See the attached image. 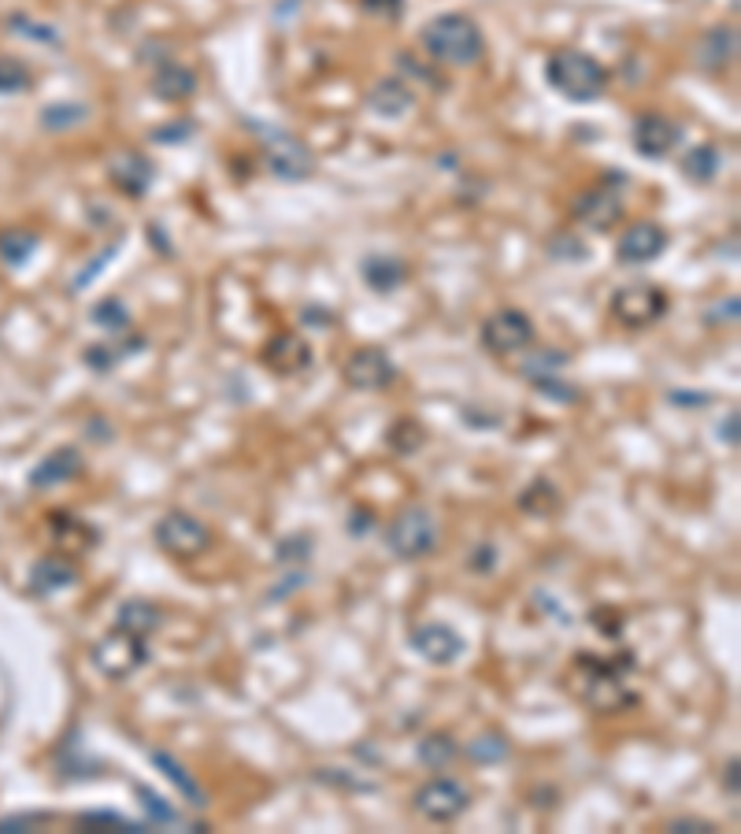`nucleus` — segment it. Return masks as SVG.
<instances>
[{
    "label": "nucleus",
    "instance_id": "1",
    "mask_svg": "<svg viewBox=\"0 0 741 834\" xmlns=\"http://www.w3.org/2000/svg\"><path fill=\"white\" fill-rule=\"evenodd\" d=\"M635 660L630 657H597V653H579L575 660V675H579V693L582 701L597 712H616L630 709L638 701V693L627 686V671Z\"/></svg>",
    "mask_w": 741,
    "mask_h": 834
},
{
    "label": "nucleus",
    "instance_id": "2",
    "mask_svg": "<svg viewBox=\"0 0 741 834\" xmlns=\"http://www.w3.org/2000/svg\"><path fill=\"white\" fill-rule=\"evenodd\" d=\"M423 49L430 52V60L445 63V68H475L486 52V38L478 30L475 19H467L460 12H445L434 16L427 27H423Z\"/></svg>",
    "mask_w": 741,
    "mask_h": 834
},
{
    "label": "nucleus",
    "instance_id": "3",
    "mask_svg": "<svg viewBox=\"0 0 741 834\" xmlns=\"http://www.w3.org/2000/svg\"><path fill=\"white\" fill-rule=\"evenodd\" d=\"M545 82L575 104H590L608 90L605 68L590 57V52H579V49L552 52L549 63H545Z\"/></svg>",
    "mask_w": 741,
    "mask_h": 834
},
{
    "label": "nucleus",
    "instance_id": "4",
    "mask_svg": "<svg viewBox=\"0 0 741 834\" xmlns=\"http://www.w3.org/2000/svg\"><path fill=\"white\" fill-rule=\"evenodd\" d=\"M386 546L397 560H423L438 549V523L427 508L412 505L397 512L386 527Z\"/></svg>",
    "mask_w": 741,
    "mask_h": 834
},
{
    "label": "nucleus",
    "instance_id": "5",
    "mask_svg": "<svg viewBox=\"0 0 741 834\" xmlns=\"http://www.w3.org/2000/svg\"><path fill=\"white\" fill-rule=\"evenodd\" d=\"M93 664L104 671L112 682H123L130 679L134 671H141L149 664V638H141L134 631H126V627H112L101 642L93 649Z\"/></svg>",
    "mask_w": 741,
    "mask_h": 834
},
{
    "label": "nucleus",
    "instance_id": "6",
    "mask_svg": "<svg viewBox=\"0 0 741 834\" xmlns=\"http://www.w3.org/2000/svg\"><path fill=\"white\" fill-rule=\"evenodd\" d=\"M152 535H156V546L174 560H197L212 546V530L204 527L197 516L179 512V508L163 512L156 519V527H152Z\"/></svg>",
    "mask_w": 741,
    "mask_h": 834
},
{
    "label": "nucleus",
    "instance_id": "7",
    "mask_svg": "<svg viewBox=\"0 0 741 834\" xmlns=\"http://www.w3.org/2000/svg\"><path fill=\"white\" fill-rule=\"evenodd\" d=\"M612 319L619 327L627 330H641V327H652L657 319L668 316V289L657 286V283H630V286H619L612 305Z\"/></svg>",
    "mask_w": 741,
    "mask_h": 834
},
{
    "label": "nucleus",
    "instance_id": "8",
    "mask_svg": "<svg viewBox=\"0 0 741 834\" xmlns=\"http://www.w3.org/2000/svg\"><path fill=\"white\" fill-rule=\"evenodd\" d=\"M483 345L494 356L527 353L534 345V323L527 312L519 308H500L483 323Z\"/></svg>",
    "mask_w": 741,
    "mask_h": 834
},
{
    "label": "nucleus",
    "instance_id": "9",
    "mask_svg": "<svg viewBox=\"0 0 741 834\" xmlns=\"http://www.w3.org/2000/svg\"><path fill=\"white\" fill-rule=\"evenodd\" d=\"M471 808V794L456 779H430L416 790V812L430 823H453Z\"/></svg>",
    "mask_w": 741,
    "mask_h": 834
},
{
    "label": "nucleus",
    "instance_id": "10",
    "mask_svg": "<svg viewBox=\"0 0 741 834\" xmlns=\"http://www.w3.org/2000/svg\"><path fill=\"white\" fill-rule=\"evenodd\" d=\"M630 138H635L638 156H646V160H668L674 149H679V142H682V126L674 123L671 115L646 112V115L635 119V130H630Z\"/></svg>",
    "mask_w": 741,
    "mask_h": 834
},
{
    "label": "nucleus",
    "instance_id": "11",
    "mask_svg": "<svg viewBox=\"0 0 741 834\" xmlns=\"http://www.w3.org/2000/svg\"><path fill=\"white\" fill-rule=\"evenodd\" d=\"M412 649H416V653L427 660V664L449 668V664H456V660L467 653V642L453 631L449 623L430 620V623H423V627H416V631H412Z\"/></svg>",
    "mask_w": 741,
    "mask_h": 834
},
{
    "label": "nucleus",
    "instance_id": "12",
    "mask_svg": "<svg viewBox=\"0 0 741 834\" xmlns=\"http://www.w3.org/2000/svg\"><path fill=\"white\" fill-rule=\"evenodd\" d=\"M345 383L353 389H389L397 378V367L394 360L386 356V349H375V345H367V349H356L353 356L345 360L342 367Z\"/></svg>",
    "mask_w": 741,
    "mask_h": 834
},
{
    "label": "nucleus",
    "instance_id": "13",
    "mask_svg": "<svg viewBox=\"0 0 741 834\" xmlns=\"http://www.w3.org/2000/svg\"><path fill=\"white\" fill-rule=\"evenodd\" d=\"M108 179H112V186L119 193H126V197H145L152 190V182H156V164H152L145 153L123 149V153H115L108 160Z\"/></svg>",
    "mask_w": 741,
    "mask_h": 834
},
{
    "label": "nucleus",
    "instance_id": "14",
    "mask_svg": "<svg viewBox=\"0 0 741 834\" xmlns=\"http://www.w3.org/2000/svg\"><path fill=\"white\" fill-rule=\"evenodd\" d=\"M571 220L586 226V231H612V226L623 220V201L608 186L586 190L571 204Z\"/></svg>",
    "mask_w": 741,
    "mask_h": 834
},
{
    "label": "nucleus",
    "instance_id": "15",
    "mask_svg": "<svg viewBox=\"0 0 741 834\" xmlns=\"http://www.w3.org/2000/svg\"><path fill=\"white\" fill-rule=\"evenodd\" d=\"M663 248H668V231H663L660 223H635V226H627L623 237H619L616 260L627 267H641V264H652L657 256H663Z\"/></svg>",
    "mask_w": 741,
    "mask_h": 834
},
{
    "label": "nucleus",
    "instance_id": "16",
    "mask_svg": "<svg viewBox=\"0 0 741 834\" xmlns=\"http://www.w3.org/2000/svg\"><path fill=\"white\" fill-rule=\"evenodd\" d=\"M312 345L301 338V334H293V330H282V334H275L267 345H264V353H260V360L267 364V372H275V375H282V378H290V375H301V372H308L312 367Z\"/></svg>",
    "mask_w": 741,
    "mask_h": 834
},
{
    "label": "nucleus",
    "instance_id": "17",
    "mask_svg": "<svg viewBox=\"0 0 741 834\" xmlns=\"http://www.w3.org/2000/svg\"><path fill=\"white\" fill-rule=\"evenodd\" d=\"M267 167H271V175L282 179V182H304L312 175L315 160H312L308 149L297 142V138L282 134L267 145Z\"/></svg>",
    "mask_w": 741,
    "mask_h": 834
},
{
    "label": "nucleus",
    "instance_id": "18",
    "mask_svg": "<svg viewBox=\"0 0 741 834\" xmlns=\"http://www.w3.org/2000/svg\"><path fill=\"white\" fill-rule=\"evenodd\" d=\"M79 475H82V452L74 446H60L30 471V486H34V490H52V486L79 479Z\"/></svg>",
    "mask_w": 741,
    "mask_h": 834
},
{
    "label": "nucleus",
    "instance_id": "19",
    "mask_svg": "<svg viewBox=\"0 0 741 834\" xmlns=\"http://www.w3.org/2000/svg\"><path fill=\"white\" fill-rule=\"evenodd\" d=\"M197 85H201L197 74L185 68V63H174V60L160 63L156 74H152V96L163 104H185L193 93H197Z\"/></svg>",
    "mask_w": 741,
    "mask_h": 834
},
{
    "label": "nucleus",
    "instance_id": "20",
    "mask_svg": "<svg viewBox=\"0 0 741 834\" xmlns=\"http://www.w3.org/2000/svg\"><path fill=\"white\" fill-rule=\"evenodd\" d=\"M367 104L375 115L383 119H400L408 115L412 108H416V93H412V85L405 79H383L375 82V90L367 93Z\"/></svg>",
    "mask_w": 741,
    "mask_h": 834
},
{
    "label": "nucleus",
    "instance_id": "21",
    "mask_svg": "<svg viewBox=\"0 0 741 834\" xmlns=\"http://www.w3.org/2000/svg\"><path fill=\"white\" fill-rule=\"evenodd\" d=\"M738 57V30L734 27H712L697 45V63L704 71H723Z\"/></svg>",
    "mask_w": 741,
    "mask_h": 834
},
{
    "label": "nucleus",
    "instance_id": "22",
    "mask_svg": "<svg viewBox=\"0 0 741 834\" xmlns=\"http://www.w3.org/2000/svg\"><path fill=\"white\" fill-rule=\"evenodd\" d=\"M79 582V568L71 565V560L63 557H45L38 560L34 571H30V590L38 593V598H49V593H60Z\"/></svg>",
    "mask_w": 741,
    "mask_h": 834
},
{
    "label": "nucleus",
    "instance_id": "23",
    "mask_svg": "<svg viewBox=\"0 0 741 834\" xmlns=\"http://www.w3.org/2000/svg\"><path fill=\"white\" fill-rule=\"evenodd\" d=\"M97 530L90 523H82L79 516H52V541L71 552V557H82V552H90L97 546Z\"/></svg>",
    "mask_w": 741,
    "mask_h": 834
},
{
    "label": "nucleus",
    "instance_id": "24",
    "mask_svg": "<svg viewBox=\"0 0 741 834\" xmlns=\"http://www.w3.org/2000/svg\"><path fill=\"white\" fill-rule=\"evenodd\" d=\"M359 275H364V283L375 289V294H394L397 286H405L408 267L394 256H367Z\"/></svg>",
    "mask_w": 741,
    "mask_h": 834
},
{
    "label": "nucleus",
    "instance_id": "25",
    "mask_svg": "<svg viewBox=\"0 0 741 834\" xmlns=\"http://www.w3.org/2000/svg\"><path fill=\"white\" fill-rule=\"evenodd\" d=\"M115 623H119V627H126V631L141 634V638H149V634H156V631H160L163 612H160L152 601H123V604H119Z\"/></svg>",
    "mask_w": 741,
    "mask_h": 834
},
{
    "label": "nucleus",
    "instance_id": "26",
    "mask_svg": "<svg viewBox=\"0 0 741 834\" xmlns=\"http://www.w3.org/2000/svg\"><path fill=\"white\" fill-rule=\"evenodd\" d=\"M560 490L549 482V479H534L527 490L519 494V508L527 516H538V519H549V516H556L560 512Z\"/></svg>",
    "mask_w": 741,
    "mask_h": 834
},
{
    "label": "nucleus",
    "instance_id": "27",
    "mask_svg": "<svg viewBox=\"0 0 741 834\" xmlns=\"http://www.w3.org/2000/svg\"><path fill=\"white\" fill-rule=\"evenodd\" d=\"M152 764H156L160 772L168 775L174 786H179V794H182L185 801H190V805H197V808H201L204 801H209V797H204V790L197 786V779H193L190 772H185V767H182L179 761H174L171 753H152Z\"/></svg>",
    "mask_w": 741,
    "mask_h": 834
},
{
    "label": "nucleus",
    "instance_id": "28",
    "mask_svg": "<svg viewBox=\"0 0 741 834\" xmlns=\"http://www.w3.org/2000/svg\"><path fill=\"white\" fill-rule=\"evenodd\" d=\"M719 164H723V156H719L715 145H697L682 160V175L690 182H701V186H708V182L719 175Z\"/></svg>",
    "mask_w": 741,
    "mask_h": 834
},
{
    "label": "nucleus",
    "instance_id": "29",
    "mask_svg": "<svg viewBox=\"0 0 741 834\" xmlns=\"http://www.w3.org/2000/svg\"><path fill=\"white\" fill-rule=\"evenodd\" d=\"M386 446L397 452V457H416V452L427 446V430L416 419H397L394 427L386 430Z\"/></svg>",
    "mask_w": 741,
    "mask_h": 834
},
{
    "label": "nucleus",
    "instance_id": "30",
    "mask_svg": "<svg viewBox=\"0 0 741 834\" xmlns=\"http://www.w3.org/2000/svg\"><path fill=\"white\" fill-rule=\"evenodd\" d=\"M90 316H93L97 327L108 330V334H126V330H130V308H126L119 297H104V301H97Z\"/></svg>",
    "mask_w": 741,
    "mask_h": 834
},
{
    "label": "nucleus",
    "instance_id": "31",
    "mask_svg": "<svg viewBox=\"0 0 741 834\" xmlns=\"http://www.w3.org/2000/svg\"><path fill=\"white\" fill-rule=\"evenodd\" d=\"M38 248V237L27 234V231H8L0 234V260H4L8 267H23L30 256H34Z\"/></svg>",
    "mask_w": 741,
    "mask_h": 834
},
{
    "label": "nucleus",
    "instance_id": "32",
    "mask_svg": "<svg viewBox=\"0 0 741 834\" xmlns=\"http://www.w3.org/2000/svg\"><path fill=\"white\" fill-rule=\"evenodd\" d=\"M456 753L460 750H456L453 734H445V731H434L419 742V764H427V767H445Z\"/></svg>",
    "mask_w": 741,
    "mask_h": 834
},
{
    "label": "nucleus",
    "instance_id": "33",
    "mask_svg": "<svg viewBox=\"0 0 741 834\" xmlns=\"http://www.w3.org/2000/svg\"><path fill=\"white\" fill-rule=\"evenodd\" d=\"M134 797H141V808H145V823L149 827H171V823H179V812H174L168 801H163L156 790H149V786H134Z\"/></svg>",
    "mask_w": 741,
    "mask_h": 834
},
{
    "label": "nucleus",
    "instance_id": "34",
    "mask_svg": "<svg viewBox=\"0 0 741 834\" xmlns=\"http://www.w3.org/2000/svg\"><path fill=\"white\" fill-rule=\"evenodd\" d=\"M85 115H90V108L85 104H49V108H41V126L71 130V126L85 123Z\"/></svg>",
    "mask_w": 741,
    "mask_h": 834
},
{
    "label": "nucleus",
    "instance_id": "35",
    "mask_svg": "<svg viewBox=\"0 0 741 834\" xmlns=\"http://www.w3.org/2000/svg\"><path fill=\"white\" fill-rule=\"evenodd\" d=\"M511 745L505 742V734H478L475 742H467V756L478 764H500L508 756Z\"/></svg>",
    "mask_w": 741,
    "mask_h": 834
},
{
    "label": "nucleus",
    "instance_id": "36",
    "mask_svg": "<svg viewBox=\"0 0 741 834\" xmlns=\"http://www.w3.org/2000/svg\"><path fill=\"white\" fill-rule=\"evenodd\" d=\"M82 831H149V823H134L119 812H82L79 816Z\"/></svg>",
    "mask_w": 741,
    "mask_h": 834
},
{
    "label": "nucleus",
    "instance_id": "37",
    "mask_svg": "<svg viewBox=\"0 0 741 834\" xmlns=\"http://www.w3.org/2000/svg\"><path fill=\"white\" fill-rule=\"evenodd\" d=\"M30 68L23 60L0 57V93H27L30 90Z\"/></svg>",
    "mask_w": 741,
    "mask_h": 834
},
{
    "label": "nucleus",
    "instance_id": "38",
    "mask_svg": "<svg viewBox=\"0 0 741 834\" xmlns=\"http://www.w3.org/2000/svg\"><path fill=\"white\" fill-rule=\"evenodd\" d=\"M312 549H315V541L308 538V535H286L278 541V565L282 568H293V565H304V560L312 557Z\"/></svg>",
    "mask_w": 741,
    "mask_h": 834
},
{
    "label": "nucleus",
    "instance_id": "39",
    "mask_svg": "<svg viewBox=\"0 0 741 834\" xmlns=\"http://www.w3.org/2000/svg\"><path fill=\"white\" fill-rule=\"evenodd\" d=\"M564 364H568V356H564V353H556V349H545V353H534V356H527V360H522V372L534 375V378H541V375L560 372Z\"/></svg>",
    "mask_w": 741,
    "mask_h": 834
},
{
    "label": "nucleus",
    "instance_id": "40",
    "mask_svg": "<svg viewBox=\"0 0 741 834\" xmlns=\"http://www.w3.org/2000/svg\"><path fill=\"white\" fill-rule=\"evenodd\" d=\"M545 248H549L552 260H586V256H590V248H586L579 237H571V234H556Z\"/></svg>",
    "mask_w": 741,
    "mask_h": 834
},
{
    "label": "nucleus",
    "instance_id": "41",
    "mask_svg": "<svg viewBox=\"0 0 741 834\" xmlns=\"http://www.w3.org/2000/svg\"><path fill=\"white\" fill-rule=\"evenodd\" d=\"M82 360H85V367H93V372H112L123 356H119V349H112V345H90Z\"/></svg>",
    "mask_w": 741,
    "mask_h": 834
},
{
    "label": "nucleus",
    "instance_id": "42",
    "mask_svg": "<svg viewBox=\"0 0 741 834\" xmlns=\"http://www.w3.org/2000/svg\"><path fill=\"white\" fill-rule=\"evenodd\" d=\"M49 820H52L49 812H19V816L0 820V834L4 831H34V827H45Z\"/></svg>",
    "mask_w": 741,
    "mask_h": 834
},
{
    "label": "nucleus",
    "instance_id": "43",
    "mask_svg": "<svg viewBox=\"0 0 741 834\" xmlns=\"http://www.w3.org/2000/svg\"><path fill=\"white\" fill-rule=\"evenodd\" d=\"M12 30H19V34H27V38H34V41H49V45H57V30L52 27H41V23H30L27 16H12Z\"/></svg>",
    "mask_w": 741,
    "mask_h": 834
},
{
    "label": "nucleus",
    "instance_id": "44",
    "mask_svg": "<svg viewBox=\"0 0 741 834\" xmlns=\"http://www.w3.org/2000/svg\"><path fill=\"white\" fill-rule=\"evenodd\" d=\"M115 248H119V242H115V245H108L101 256H93V260H90V267H85L82 275H79V278H74V283H71V289H85V286H90L93 278H97V275H101V271H104V264H108V260L115 256Z\"/></svg>",
    "mask_w": 741,
    "mask_h": 834
},
{
    "label": "nucleus",
    "instance_id": "45",
    "mask_svg": "<svg viewBox=\"0 0 741 834\" xmlns=\"http://www.w3.org/2000/svg\"><path fill=\"white\" fill-rule=\"evenodd\" d=\"M534 386H538V394H545V397H556V400H579V389H564L568 383H556L552 375H541V378H534Z\"/></svg>",
    "mask_w": 741,
    "mask_h": 834
},
{
    "label": "nucleus",
    "instance_id": "46",
    "mask_svg": "<svg viewBox=\"0 0 741 834\" xmlns=\"http://www.w3.org/2000/svg\"><path fill=\"white\" fill-rule=\"evenodd\" d=\"M668 831H674V834H712L715 823L701 820V816H679V820H668Z\"/></svg>",
    "mask_w": 741,
    "mask_h": 834
},
{
    "label": "nucleus",
    "instance_id": "47",
    "mask_svg": "<svg viewBox=\"0 0 741 834\" xmlns=\"http://www.w3.org/2000/svg\"><path fill=\"white\" fill-rule=\"evenodd\" d=\"M494 560H497V549L489 546V541H483V546L475 549V557H471V571H475V576H486V571H494Z\"/></svg>",
    "mask_w": 741,
    "mask_h": 834
},
{
    "label": "nucleus",
    "instance_id": "48",
    "mask_svg": "<svg viewBox=\"0 0 741 834\" xmlns=\"http://www.w3.org/2000/svg\"><path fill=\"white\" fill-rule=\"evenodd\" d=\"M364 8L370 16H400L405 12V0H364Z\"/></svg>",
    "mask_w": 741,
    "mask_h": 834
},
{
    "label": "nucleus",
    "instance_id": "49",
    "mask_svg": "<svg viewBox=\"0 0 741 834\" xmlns=\"http://www.w3.org/2000/svg\"><path fill=\"white\" fill-rule=\"evenodd\" d=\"M375 527V516L367 508H353V538H364V530Z\"/></svg>",
    "mask_w": 741,
    "mask_h": 834
},
{
    "label": "nucleus",
    "instance_id": "50",
    "mask_svg": "<svg viewBox=\"0 0 741 834\" xmlns=\"http://www.w3.org/2000/svg\"><path fill=\"white\" fill-rule=\"evenodd\" d=\"M719 438H723L730 449L738 446V411H730V416L723 419V427H719Z\"/></svg>",
    "mask_w": 741,
    "mask_h": 834
},
{
    "label": "nucleus",
    "instance_id": "51",
    "mask_svg": "<svg viewBox=\"0 0 741 834\" xmlns=\"http://www.w3.org/2000/svg\"><path fill=\"white\" fill-rule=\"evenodd\" d=\"M723 786L730 790V797H738V761H730L723 767Z\"/></svg>",
    "mask_w": 741,
    "mask_h": 834
},
{
    "label": "nucleus",
    "instance_id": "52",
    "mask_svg": "<svg viewBox=\"0 0 741 834\" xmlns=\"http://www.w3.org/2000/svg\"><path fill=\"white\" fill-rule=\"evenodd\" d=\"M190 123H182V126H171V130H156V134H152V138H156V142H174V138H182V134H190Z\"/></svg>",
    "mask_w": 741,
    "mask_h": 834
}]
</instances>
